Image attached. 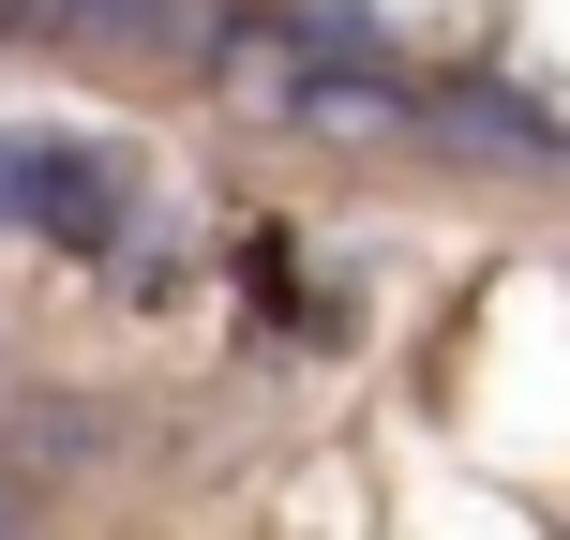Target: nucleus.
<instances>
[{
    "instance_id": "f257e3e1",
    "label": "nucleus",
    "mask_w": 570,
    "mask_h": 540,
    "mask_svg": "<svg viewBox=\"0 0 570 540\" xmlns=\"http://www.w3.org/2000/svg\"><path fill=\"white\" fill-rule=\"evenodd\" d=\"M0 226L106 285H180V256H196V210L90 120H0Z\"/></svg>"
},
{
    "instance_id": "39448f33",
    "label": "nucleus",
    "mask_w": 570,
    "mask_h": 540,
    "mask_svg": "<svg viewBox=\"0 0 570 540\" xmlns=\"http://www.w3.org/2000/svg\"><path fill=\"white\" fill-rule=\"evenodd\" d=\"M0 540H30V495H16V481H0Z\"/></svg>"
},
{
    "instance_id": "f03ea898",
    "label": "nucleus",
    "mask_w": 570,
    "mask_h": 540,
    "mask_svg": "<svg viewBox=\"0 0 570 540\" xmlns=\"http://www.w3.org/2000/svg\"><path fill=\"white\" fill-rule=\"evenodd\" d=\"M210 76L240 106L301 120V136H405V76H391V16L375 0H226V60Z\"/></svg>"
},
{
    "instance_id": "7ed1b4c3",
    "label": "nucleus",
    "mask_w": 570,
    "mask_h": 540,
    "mask_svg": "<svg viewBox=\"0 0 570 540\" xmlns=\"http://www.w3.org/2000/svg\"><path fill=\"white\" fill-rule=\"evenodd\" d=\"M30 30L106 76H210L226 60V0H30Z\"/></svg>"
},
{
    "instance_id": "20e7f679",
    "label": "nucleus",
    "mask_w": 570,
    "mask_h": 540,
    "mask_svg": "<svg viewBox=\"0 0 570 540\" xmlns=\"http://www.w3.org/2000/svg\"><path fill=\"white\" fill-rule=\"evenodd\" d=\"M405 136H435V150H465V166H556V106L525 76H481V90H451V106H405Z\"/></svg>"
},
{
    "instance_id": "423d86ee",
    "label": "nucleus",
    "mask_w": 570,
    "mask_h": 540,
    "mask_svg": "<svg viewBox=\"0 0 570 540\" xmlns=\"http://www.w3.org/2000/svg\"><path fill=\"white\" fill-rule=\"evenodd\" d=\"M0 391H16V361H0Z\"/></svg>"
}]
</instances>
